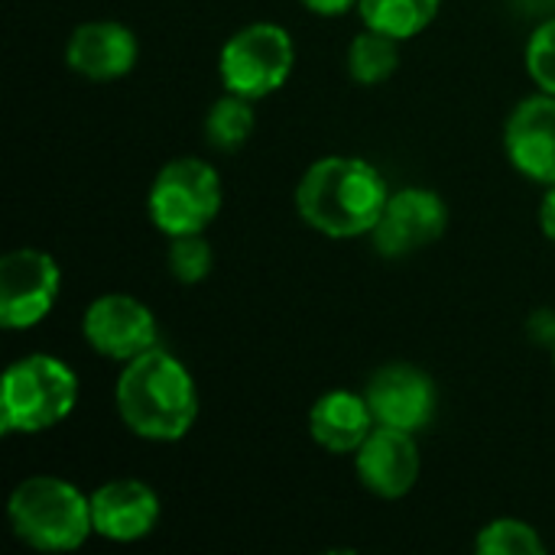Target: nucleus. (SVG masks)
Instances as JSON below:
<instances>
[{
  "label": "nucleus",
  "mask_w": 555,
  "mask_h": 555,
  "mask_svg": "<svg viewBox=\"0 0 555 555\" xmlns=\"http://www.w3.org/2000/svg\"><path fill=\"white\" fill-rule=\"evenodd\" d=\"M78 403L75 371L49 354H29L7 367L0 393V433L36 436L72 416Z\"/></svg>",
  "instance_id": "20e7f679"
},
{
  "label": "nucleus",
  "mask_w": 555,
  "mask_h": 555,
  "mask_svg": "<svg viewBox=\"0 0 555 555\" xmlns=\"http://www.w3.org/2000/svg\"><path fill=\"white\" fill-rule=\"evenodd\" d=\"M540 228H543V234L550 241H555V182L550 185V192H546V198L540 205Z\"/></svg>",
  "instance_id": "b1692460"
},
{
  "label": "nucleus",
  "mask_w": 555,
  "mask_h": 555,
  "mask_svg": "<svg viewBox=\"0 0 555 555\" xmlns=\"http://www.w3.org/2000/svg\"><path fill=\"white\" fill-rule=\"evenodd\" d=\"M527 72L543 91L555 94V16L540 23L537 33L530 36V42H527Z\"/></svg>",
  "instance_id": "412c9836"
},
{
  "label": "nucleus",
  "mask_w": 555,
  "mask_h": 555,
  "mask_svg": "<svg viewBox=\"0 0 555 555\" xmlns=\"http://www.w3.org/2000/svg\"><path fill=\"white\" fill-rule=\"evenodd\" d=\"M166 263H169V273H172L176 283L195 286L211 273L215 254H211V247H208V241L202 234H179V237H169Z\"/></svg>",
  "instance_id": "aec40b11"
},
{
  "label": "nucleus",
  "mask_w": 555,
  "mask_h": 555,
  "mask_svg": "<svg viewBox=\"0 0 555 555\" xmlns=\"http://www.w3.org/2000/svg\"><path fill=\"white\" fill-rule=\"evenodd\" d=\"M387 179L358 156L315 159L296 185L299 218L325 237L371 234L387 208Z\"/></svg>",
  "instance_id": "f257e3e1"
},
{
  "label": "nucleus",
  "mask_w": 555,
  "mask_h": 555,
  "mask_svg": "<svg viewBox=\"0 0 555 555\" xmlns=\"http://www.w3.org/2000/svg\"><path fill=\"white\" fill-rule=\"evenodd\" d=\"M475 553L478 555H543L546 543L540 540V533L514 517H501L491 520L478 540H475Z\"/></svg>",
  "instance_id": "6ab92c4d"
},
{
  "label": "nucleus",
  "mask_w": 555,
  "mask_h": 555,
  "mask_svg": "<svg viewBox=\"0 0 555 555\" xmlns=\"http://www.w3.org/2000/svg\"><path fill=\"white\" fill-rule=\"evenodd\" d=\"M7 511L13 533L39 553H72L94 533L91 498L52 475L16 485Z\"/></svg>",
  "instance_id": "7ed1b4c3"
},
{
  "label": "nucleus",
  "mask_w": 555,
  "mask_h": 555,
  "mask_svg": "<svg viewBox=\"0 0 555 555\" xmlns=\"http://www.w3.org/2000/svg\"><path fill=\"white\" fill-rule=\"evenodd\" d=\"M449 228V205L433 189H400L387 198V208L371 231L380 257L400 260L436 244Z\"/></svg>",
  "instance_id": "6e6552de"
},
{
  "label": "nucleus",
  "mask_w": 555,
  "mask_h": 555,
  "mask_svg": "<svg viewBox=\"0 0 555 555\" xmlns=\"http://www.w3.org/2000/svg\"><path fill=\"white\" fill-rule=\"evenodd\" d=\"M146 208L166 237L202 234L221 211V176L198 156L172 159L153 179Z\"/></svg>",
  "instance_id": "39448f33"
},
{
  "label": "nucleus",
  "mask_w": 555,
  "mask_h": 555,
  "mask_svg": "<svg viewBox=\"0 0 555 555\" xmlns=\"http://www.w3.org/2000/svg\"><path fill=\"white\" fill-rule=\"evenodd\" d=\"M293 62H296V46L283 26L250 23L221 46L218 72L228 91L260 101L286 85Z\"/></svg>",
  "instance_id": "423d86ee"
},
{
  "label": "nucleus",
  "mask_w": 555,
  "mask_h": 555,
  "mask_svg": "<svg viewBox=\"0 0 555 555\" xmlns=\"http://www.w3.org/2000/svg\"><path fill=\"white\" fill-rule=\"evenodd\" d=\"M62 270L36 247L10 250L0 260V325L7 332L33 328L49 315L59 299Z\"/></svg>",
  "instance_id": "0eeeda50"
},
{
  "label": "nucleus",
  "mask_w": 555,
  "mask_h": 555,
  "mask_svg": "<svg viewBox=\"0 0 555 555\" xmlns=\"http://www.w3.org/2000/svg\"><path fill=\"white\" fill-rule=\"evenodd\" d=\"M374 426L377 420L367 406V397L354 390H328L309 410V436L335 455L358 452Z\"/></svg>",
  "instance_id": "2eb2a0df"
},
{
  "label": "nucleus",
  "mask_w": 555,
  "mask_h": 555,
  "mask_svg": "<svg viewBox=\"0 0 555 555\" xmlns=\"http://www.w3.org/2000/svg\"><path fill=\"white\" fill-rule=\"evenodd\" d=\"M91 520L98 537L114 543H137L159 524V494L137 478L107 481L91 494Z\"/></svg>",
  "instance_id": "ddd939ff"
},
{
  "label": "nucleus",
  "mask_w": 555,
  "mask_h": 555,
  "mask_svg": "<svg viewBox=\"0 0 555 555\" xmlns=\"http://www.w3.org/2000/svg\"><path fill=\"white\" fill-rule=\"evenodd\" d=\"M400 65V39L364 26L348 46V75L358 85H380Z\"/></svg>",
  "instance_id": "f3484780"
},
{
  "label": "nucleus",
  "mask_w": 555,
  "mask_h": 555,
  "mask_svg": "<svg viewBox=\"0 0 555 555\" xmlns=\"http://www.w3.org/2000/svg\"><path fill=\"white\" fill-rule=\"evenodd\" d=\"M442 0H358V13L364 26L380 29L393 39L420 36L436 16Z\"/></svg>",
  "instance_id": "dca6fc26"
},
{
  "label": "nucleus",
  "mask_w": 555,
  "mask_h": 555,
  "mask_svg": "<svg viewBox=\"0 0 555 555\" xmlns=\"http://www.w3.org/2000/svg\"><path fill=\"white\" fill-rule=\"evenodd\" d=\"M81 332L98 354L124 364L156 348V315L127 293L98 296L85 309Z\"/></svg>",
  "instance_id": "9d476101"
},
{
  "label": "nucleus",
  "mask_w": 555,
  "mask_h": 555,
  "mask_svg": "<svg viewBox=\"0 0 555 555\" xmlns=\"http://www.w3.org/2000/svg\"><path fill=\"white\" fill-rule=\"evenodd\" d=\"M530 335H533V341H540V345H555V312L553 309H540V312L530 319Z\"/></svg>",
  "instance_id": "4be33fe9"
},
{
  "label": "nucleus",
  "mask_w": 555,
  "mask_h": 555,
  "mask_svg": "<svg viewBox=\"0 0 555 555\" xmlns=\"http://www.w3.org/2000/svg\"><path fill=\"white\" fill-rule=\"evenodd\" d=\"M504 146L517 172L533 182H555V94L543 91L514 107L504 127Z\"/></svg>",
  "instance_id": "f8f14e48"
},
{
  "label": "nucleus",
  "mask_w": 555,
  "mask_h": 555,
  "mask_svg": "<svg viewBox=\"0 0 555 555\" xmlns=\"http://www.w3.org/2000/svg\"><path fill=\"white\" fill-rule=\"evenodd\" d=\"M257 127V114H254V101L244 94L228 91L224 98H218L205 117V137L215 150L221 153H234L241 150L250 133Z\"/></svg>",
  "instance_id": "a211bd4d"
},
{
  "label": "nucleus",
  "mask_w": 555,
  "mask_h": 555,
  "mask_svg": "<svg viewBox=\"0 0 555 555\" xmlns=\"http://www.w3.org/2000/svg\"><path fill=\"white\" fill-rule=\"evenodd\" d=\"M114 400L124 426L150 442L182 439L198 416V387L189 367L163 348L127 361Z\"/></svg>",
  "instance_id": "f03ea898"
},
{
  "label": "nucleus",
  "mask_w": 555,
  "mask_h": 555,
  "mask_svg": "<svg viewBox=\"0 0 555 555\" xmlns=\"http://www.w3.org/2000/svg\"><path fill=\"white\" fill-rule=\"evenodd\" d=\"M140 46L130 26L117 20H91L75 26L65 46V62L72 72L91 81H114L124 78L137 65Z\"/></svg>",
  "instance_id": "4468645a"
},
{
  "label": "nucleus",
  "mask_w": 555,
  "mask_h": 555,
  "mask_svg": "<svg viewBox=\"0 0 555 555\" xmlns=\"http://www.w3.org/2000/svg\"><path fill=\"white\" fill-rule=\"evenodd\" d=\"M364 397L377 426H393L413 436L423 433L436 420V410H439L436 380L423 367L403 364V361L384 364L371 377Z\"/></svg>",
  "instance_id": "1a4fd4ad"
},
{
  "label": "nucleus",
  "mask_w": 555,
  "mask_h": 555,
  "mask_svg": "<svg viewBox=\"0 0 555 555\" xmlns=\"http://www.w3.org/2000/svg\"><path fill=\"white\" fill-rule=\"evenodd\" d=\"M306 10L319 13V16H341L348 13L351 7H358V0H299Z\"/></svg>",
  "instance_id": "5701e85b"
},
{
  "label": "nucleus",
  "mask_w": 555,
  "mask_h": 555,
  "mask_svg": "<svg viewBox=\"0 0 555 555\" xmlns=\"http://www.w3.org/2000/svg\"><path fill=\"white\" fill-rule=\"evenodd\" d=\"M553 361H555V345H553Z\"/></svg>",
  "instance_id": "393cba45"
},
{
  "label": "nucleus",
  "mask_w": 555,
  "mask_h": 555,
  "mask_svg": "<svg viewBox=\"0 0 555 555\" xmlns=\"http://www.w3.org/2000/svg\"><path fill=\"white\" fill-rule=\"evenodd\" d=\"M354 468L371 494L384 501L406 498L420 481V449L413 433L374 426V433L354 452Z\"/></svg>",
  "instance_id": "9b49d317"
}]
</instances>
